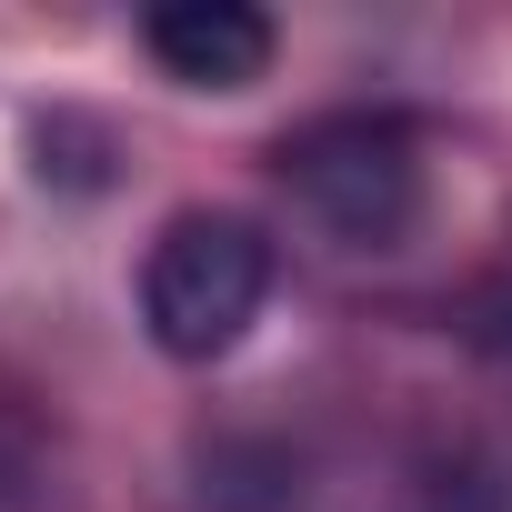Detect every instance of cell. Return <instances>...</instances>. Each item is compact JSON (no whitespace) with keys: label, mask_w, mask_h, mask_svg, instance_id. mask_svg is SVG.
<instances>
[{"label":"cell","mask_w":512,"mask_h":512,"mask_svg":"<svg viewBox=\"0 0 512 512\" xmlns=\"http://www.w3.org/2000/svg\"><path fill=\"white\" fill-rule=\"evenodd\" d=\"M141 51L181 81V91H251L272 71L282 31L251 11V0H161L141 21Z\"/></svg>","instance_id":"cell-3"},{"label":"cell","mask_w":512,"mask_h":512,"mask_svg":"<svg viewBox=\"0 0 512 512\" xmlns=\"http://www.w3.org/2000/svg\"><path fill=\"white\" fill-rule=\"evenodd\" d=\"M302 221H322L342 251H392L422 221V131L402 111H322L282 131L272 151Z\"/></svg>","instance_id":"cell-1"},{"label":"cell","mask_w":512,"mask_h":512,"mask_svg":"<svg viewBox=\"0 0 512 512\" xmlns=\"http://www.w3.org/2000/svg\"><path fill=\"white\" fill-rule=\"evenodd\" d=\"M472 332H482V342L512 362V272H502V282H482V302H472Z\"/></svg>","instance_id":"cell-4"},{"label":"cell","mask_w":512,"mask_h":512,"mask_svg":"<svg viewBox=\"0 0 512 512\" xmlns=\"http://www.w3.org/2000/svg\"><path fill=\"white\" fill-rule=\"evenodd\" d=\"M272 302V231L251 211H171L141 262V332L171 362H221Z\"/></svg>","instance_id":"cell-2"}]
</instances>
